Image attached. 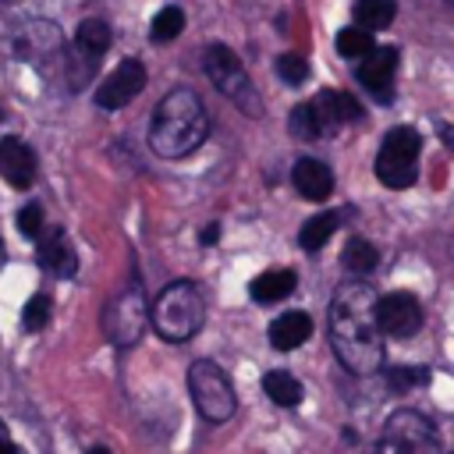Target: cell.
Here are the masks:
<instances>
[{
	"label": "cell",
	"instance_id": "1",
	"mask_svg": "<svg viewBox=\"0 0 454 454\" xmlns=\"http://www.w3.org/2000/svg\"><path fill=\"white\" fill-rule=\"evenodd\" d=\"M380 294L365 280L337 284L330 298V344L337 362L355 376H372L383 365V326H380Z\"/></svg>",
	"mask_w": 454,
	"mask_h": 454
},
{
	"label": "cell",
	"instance_id": "2",
	"mask_svg": "<svg viewBox=\"0 0 454 454\" xmlns=\"http://www.w3.org/2000/svg\"><path fill=\"white\" fill-rule=\"evenodd\" d=\"M209 135V117L192 89H170L153 110L149 145L163 160H181L195 153Z\"/></svg>",
	"mask_w": 454,
	"mask_h": 454
},
{
	"label": "cell",
	"instance_id": "3",
	"mask_svg": "<svg viewBox=\"0 0 454 454\" xmlns=\"http://www.w3.org/2000/svg\"><path fill=\"white\" fill-rule=\"evenodd\" d=\"M149 323L156 326V333L170 344H181V340H192L202 323H206V298L202 291L192 284V280H174L167 284L153 309H149Z\"/></svg>",
	"mask_w": 454,
	"mask_h": 454
},
{
	"label": "cell",
	"instance_id": "4",
	"mask_svg": "<svg viewBox=\"0 0 454 454\" xmlns=\"http://www.w3.org/2000/svg\"><path fill=\"white\" fill-rule=\"evenodd\" d=\"M202 71H206V78L213 82V89H216L220 96H227L241 114H248V117H259V114H262L259 92H255L248 71L241 67L238 53H234L231 46L209 43V46L202 50Z\"/></svg>",
	"mask_w": 454,
	"mask_h": 454
},
{
	"label": "cell",
	"instance_id": "5",
	"mask_svg": "<svg viewBox=\"0 0 454 454\" xmlns=\"http://www.w3.org/2000/svg\"><path fill=\"white\" fill-rule=\"evenodd\" d=\"M419 149H422V135L411 124L390 128L376 153V177L387 188H411L419 177Z\"/></svg>",
	"mask_w": 454,
	"mask_h": 454
},
{
	"label": "cell",
	"instance_id": "6",
	"mask_svg": "<svg viewBox=\"0 0 454 454\" xmlns=\"http://www.w3.org/2000/svg\"><path fill=\"white\" fill-rule=\"evenodd\" d=\"M436 447H440L436 426L426 415L401 408L387 419L383 433L376 436V443L365 454H436Z\"/></svg>",
	"mask_w": 454,
	"mask_h": 454
},
{
	"label": "cell",
	"instance_id": "7",
	"mask_svg": "<svg viewBox=\"0 0 454 454\" xmlns=\"http://www.w3.org/2000/svg\"><path fill=\"white\" fill-rule=\"evenodd\" d=\"M188 394H192L199 415L209 422H227L238 408V397H234L227 372L209 358H199L188 365Z\"/></svg>",
	"mask_w": 454,
	"mask_h": 454
},
{
	"label": "cell",
	"instance_id": "8",
	"mask_svg": "<svg viewBox=\"0 0 454 454\" xmlns=\"http://www.w3.org/2000/svg\"><path fill=\"white\" fill-rule=\"evenodd\" d=\"M145 323H149V305H145L142 284L131 280L124 291H117L106 301V309H103V330H106V337L117 348H131V344L142 340Z\"/></svg>",
	"mask_w": 454,
	"mask_h": 454
},
{
	"label": "cell",
	"instance_id": "9",
	"mask_svg": "<svg viewBox=\"0 0 454 454\" xmlns=\"http://www.w3.org/2000/svg\"><path fill=\"white\" fill-rule=\"evenodd\" d=\"M376 309H380V326H383V333H390V337H397V340L415 337L419 326H422V305H419V298H415L411 291H390V294L380 298Z\"/></svg>",
	"mask_w": 454,
	"mask_h": 454
},
{
	"label": "cell",
	"instance_id": "10",
	"mask_svg": "<svg viewBox=\"0 0 454 454\" xmlns=\"http://www.w3.org/2000/svg\"><path fill=\"white\" fill-rule=\"evenodd\" d=\"M142 89H145V64L128 57V60H121V64L106 74V82H103L99 92H96V103H99L103 110H121V106L131 103Z\"/></svg>",
	"mask_w": 454,
	"mask_h": 454
},
{
	"label": "cell",
	"instance_id": "11",
	"mask_svg": "<svg viewBox=\"0 0 454 454\" xmlns=\"http://www.w3.org/2000/svg\"><path fill=\"white\" fill-rule=\"evenodd\" d=\"M394 74H397V50L394 46H376L372 53L362 57L358 64V82L369 89V96H376V103H390L394 99Z\"/></svg>",
	"mask_w": 454,
	"mask_h": 454
},
{
	"label": "cell",
	"instance_id": "12",
	"mask_svg": "<svg viewBox=\"0 0 454 454\" xmlns=\"http://www.w3.org/2000/svg\"><path fill=\"white\" fill-rule=\"evenodd\" d=\"M0 177H4L7 184H14V188H28V184L35 181V156H32V149H28L21 138H14V135L0 138Z\"/></svg>",
	"mask_w": 454,
	"mask_h": 454
},
{
	"label": "cell",
	"instance_id": "13",
	"mask_svg": "<svg viewBox=\"0 0 454 454\" xmlns=\"http://www.w3.org/2000/svg\"><path fill=\"white\" fill-rule=\"evenodd\" d=\"M291 184H294V192H298L301 199H309V202H323V199H330V192H333V174H330L326 163L305 156V160L294 163V170H291Z\"/></svg>",
	"mask_w": 454,
	"mask_h": 454
},
{
	"label": "cell",
	"instance_id": "14",
	"mask_svg": "<svg viewBox=\"0 0 454 454\" xmlns=\"http://www.w3.org/2000/svg\"><path fill=\"white\" fill-rule=\"evenodd\" d=\"M110 50V25L99 18H85L74 32V53L82 57V64L92 71L99 64V57Z\"/></svg>",
	"mask_w": 454,
	"mask_h": 454
},
{
	"label": "cell",
	"instance_id": "15",
	"mask_svg": "<svg viewBox=\"0 0 454 454\" xmlns=\"http://www.w3.org/2000/svg\"><path fill=\"white\" fill-rule=\"evenodd\" d=\"M309 333H312V319H309L305 312H284V316H277V319L270 323V344H273L277 351H294V348H301V344L309 340Z\"/></svg>",
	"mask_w": 454,
	"mask_h": 454
},
{
	"label": "cell",
	"instance_id": "16",
	"mask_svg": "<svg viewBox=\"0 0 454 454\" xmlns=\"http://www.w3.org/2000/svg\"><path fill=\"white\" fill-rule=\"evenodd\" d=\"M39 262H43L50 273H57V277H74L78 259H74V248H71V241L64 238V231H53L50 238H43V245H39Z\"/></svg>",
	"mask_w": 454,
	"mask_h": 454
},
{
	"label": "cell",
	"instance_id": "17",
	"mask_svg": "<svg viewBox=\"0 0 454 454\" xmlns=\"http://www.w3.org/2000/svg\"><path fill=\"white\" fill-rule=\"evenodd\" d=\"M294 284H298V277H294V270H266V273H259L252 284H248V294L259 301V305H273V301H280V298H287L291 291H294Z\"/></svg>",
	"mask_w": 454,
	"mask_h": 454
},
{
	"label": "cell",
	"instance_id": "18",
	"mask_svg": "<svg viewBox=\"0 0 454 454\" xmlns=\"http://www.w3.org/2000/svg\"><path fill=\"white\" fill-rule=\"evenodd\" d=\"M340 220H344V213H312V216L301 223V234H298L301 248H305V252H319V248L333 238V231L340 227Z\"/></svg>",
	"mask_w": 454,
	"mask_h": 454
},
{
	"label": "cell",
	"instance_id": "19",
	"mask_svg": "<svg viewBox=\"0 0 454 454\" xmlns=\"http://www.w3.org/2000/svg\"><path fill=\"white\" fill-rule=\"evenodd\" d=\"M262 390H266V397H270L273 404H280V408H294V404L301 401V383H298L291 372H284V369H270V372L262 376Z\"/></svg>",
	"mask_w": 454,
	"mask_h": 454
},
{
	"label": "cell",
	"instance_id": "20",
	"mask_svg": "<svg viewBox=\"0 0 454 454\" xmlns=\"http://www.w3.org/2000/svg\"><path fill=\"white\" fill-rule=\"evenodd\" d=\"M351 14H355V25L376 32V28H387L394 21V4L390 0H355Z\"/></svg>",
	"mask_w": 454,
	"mask_h": 454
},
{
	"label": "cell",
	"instance_id": "21",
	"mask_svg": "<svg viewBox=\"0 0 454 454\" xmlns=\"http://www.w3.org/2000/svg\"><path fill=\"white\" fill-rule=\"evenodd\" d=\"M340 262H344V270H351L355 277H362V273L376 270L380 252H376V248H372L365 238H351V241L344 245V252H340Z\"/></svg>",
	"mask_w": 454,
	"mask_h": 454
},
{
	"label": "cell",
	"instance_id": "22",
	"mask_svg": "<svg viewBox=\"0 0 454 454\" xmlns=\"http://www.w3.org/2000/svg\"><path fill=\"white\" fill-rule=\"evenodd\" d=\"M376 46H372V32L369 28H362V25H351V28H340L337 32V53L340 57H365V53H372Z\"/></svg>",
	"mask_w": 454,
	"mask_h": 454
},
{
	"label": "cell",
	"instance_id": "23",
	"mask_svg": "<svg viewBox=\"0 0 454 454\" xmlns=\"http://www.w3.org/2000/svg\"><path fill=\"white\" fill-rule=\"evenodd\" d=\"M181 28H184V11H181V7H163V11L153 18L149 35H153L156 43H170V39L181 35Z\"/></svg>",
	"mask_w": 454,
	"mask_h": 454
},
{
	"label": "cell",
	"instance_id": "24",
	"mask_svg": "<svg viewBox=\"0 0 454 454\" xmlns=\"http://www.w3.org/2000/svg\"><path fill=\"white\" fill-rule=\"evenodd\" d=\"M291 135H294L298 142H312V138H323V131H319V121H316V110H312V103H298V106L291 110Z\"/></svg>",
	"mask_w": 454,
	"mask_h": 454
},
{
	"label": "cell",
	"instance_id": "25",
	"mask_svg": "<svg viewBox=\"0 0 454 454\" xmlns=\"http://www.w3.org/2000/svg\"><path fill=\"white\" fill-rule=\"evenodd\" d=\"M387 383H390V390H415L419 383H429V369L426 365H394V369H387Z\"/></svg>",
	"mask_w": 454,
	"mask_h": 454
},
{
	"label": "cell",
	"instance_id": "26",
	"mask_svg": "<svg viewBox=\"0 0 454 454\" xmlns=\"http://www.w3.org/2000/svg\"><path fill=\"white\" fill-rule=\"evenodd\" d=\"M277 74H280V82H287V85H301V82L309 78V64H305V57H298V53H280V57H277Z\"/></svg>",
	"mask_w": 454,
	"mask_h": 454
},
{
	"label": "cell",
	"instance_id": "27",
	"mask_svg": "<svg viewBox=\"0 0 454 454\" xmlns=\"http://www.w3.org/2000/svg\"><path fill=\"white\" fill-rule=\"evenodd\" d=\"M21 323H25V330H43L50 323V298L46 294H32L25 301V309H21Z\"/></svg>",
	"mask_w": 454,
	"mask_h": 454
},
{
	"label": "cell",
	"instance_id": "28",
	"mask_svg": "<svg viewBox=\"0 0 454 454\" xmlns=\"http://www.w3.org/2000/svg\"><path fill=\"white\" fill-rule=\"evenodd\" d=\"M18 231L25 238H39L43 234V206L39 202H28L18 209Z\"/></svg>",
	"mask_w": 454,
	"mask_h": 454
},
{
	"label": "cell",
	"instance_id": "29",
	"mask_svg": "<svg viewBox=\"0 0 454 454\" xmlns=\"http://www.w3.org/2000/svg\"><path fill=\"white\" fill-rule=\"evenodd\" d=\"M216 238H220V223H206L199 231V245H216Z\"/></svg>",
	"mask_w": 454,
	"mask_h": 454
},
{
	"label": "cell",
	"instance_id": "30",
	"mask_svg": "<svg viewBox=\"0 0 454 454\" xmlns=\"http://www.w3.org/2000/svg\"><path fill=\"white\" fill-rule=\"evenodd\" d=\"M0 454H21V450L14 447V440L7 436V429H4V422H0Z\"/></svg>",
	"mask_w": 454,
	"mask_h": 454
},
{
	"label": "cell",
	"instance_id": "31",
	"mask_svg": "<svg viewBox=\"0 0 454 454\" xmlns=\"http://www.w3.org/2000/svg\"><path fill=\"white\" fill-rule=\"evenodd\" d=\"M440 138H443V145L454 149V124H443V128H440Z\"/></svg>",
	"mask_w": 454,
	"mask_h": 454
},
{
	"label": "cell",
	"instance_id": "32",
	"mask_svg": "<svg viewBox=\"0 0 454 454\" xmlns=\"http://www.w3.org/2000/svg\"><path fill=\"white\" fill-rule=\"evenodd\" d=\"M89 454H106V450H103V447H92V450H89Z\"/></svg>",
	"mask_w": 454,
	"mask_h": 454
},
{
	"label": "cell",
	"instance_id": "33",
	"mask_svg": "<svg viewBox=\"0 0 454 454\" xmlns=\"http://www.w3.org/2000/svg\"><path fill=\"white\" fill-rule=\"evenodd\" d=\"M0 114H4V110H0Z\"/></svg>",
	"mask_w": 454,
	"mask_h": 454
}]
</instances>
